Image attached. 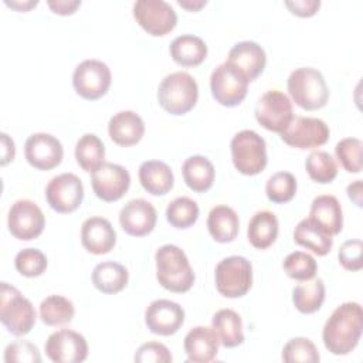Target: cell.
Here are the masks:
<instances>
[{
  "mask_svg": "<svg viewBox=\"0 0 363 363\" xmlns=\"http://www.w3.org/2000/svg\"><path fill=\"white\" fill-rule=\"evenodd\" d=\"M363 332V311L357 302L339 305L325 322L322 340L325 347L336 356L349 354L360 340Z\"/></svg>",
  "mask_w": 363,
  "mask_h": 363,
  "instance_id": "obj_1",
  "label": "cell"
},
{
  "mask_svg": "<svg viewBox=\"0 0 363 363\" xmlns=\"http://www.w3.org/2000/svg\"><path fill=\"white\" fill-rule=\"evenodd\" d=\"M156 278L159 284L170 291L183 294L194 284V271L187 255L173 244H164L156 250Z\"/></svg>",
  "mask_w": 363,
  "mask_h": 363,
  "instance_id": "obj_2",
  "label": "cell"
},
{
  "mask_svg": "<svg viewBox=\"0 0 363 363\" xmlns=\"http://www.w3.org/2000/svg\"><path fill=\"white\" fill-rule=\"evenodd\" d=\"M286 86L294 102L305 111L320 109L329 101V88L322 72L316 68L294 69L288 77Z\"/></svg>",
  "mask_w": 363,
  "mask_h": 363,
  "instance_id": "obj_3",
  "label": "cell"
},
{
  "mask_svg": "<svg viewBox=\"0 0 363 363\" xmlns=\"http://www.w3.org/2000/svg\"><path fill=\"white\" fill-rule=\"evenodd\" d=\"M199 98L196 79L184 71L166 75L157 88L160 106L172 115H184L191 111Z\"/></svg>",
  "mask_w": 363,
  "mask_h": 363,
  "instance_id": "obj_4",
  "label": "cell"
},
{
  "mask_svg": "<svg viewBox=\"0 0 363 363\" xmlns=\"http://www.w3.org/2000/svg\"><path fill=\"white\" fill-rule=\"evenodd\" d=\"M0 320L14 336L27 335L35 323V309L30 299L7 284H0Z\"/></svg>",
  "mask_w": 363,
  "mask_h": 363,
  "instance_id": "obj_5",
  "label": "cell"
},
{
  "mask_svg": "<svg viewBox=\"0 0 363 363\" xmlns=\"http://www.w3.org/2000/svg\"><path fill=\"white\" fill-rule=\"evenodd\" d=\"M234 167L245 176L261 173L268 162L265 140L251 129L237 132L230 143Z\"/></svg>",
  "mask_w": 363,
  "mask_h": 363,
  "instance_id": "obj_6",
  "label": "cell"
},
{
  "mask_svg": "<svg viewBox=\"0 0 363 363\" xmlns=\"http://www.w3.org/2000/svg\"><path fill=\"white\" fill-rule=\"evenodd\" d=\"M216 288L225 298H241L252 285V265L241 255L223 258L214 271Z\"/></svg>",
  "mask_w": 363,
  "mask_h": 363,
  "instance_id": "obj_7",
  "label": "cell"
},
{
  "mask_svg": "<svg viewBox=\"0 0 363 363\" xmlns=\"http://www.w3.org/2000/svg\"><path fill=\"white\" fill-rule=\"evenodd\" d=\"M112 75L109 67L95 58L79 62L72 74V85L75 92L88 101L104 96L111 86Z\"/></svg>",
  "mask_w": 363,
  "mask_h": 363,
  "instance_id": "obj_8",
  "label": "cell"
},
{
  "mask_svg": "<svg viewBox=\"0 0 363 363\" xmlns=\"http://www.w3.org/2000/svg\"><path fill=\"white\" fill-rule=\"evenodd\" d=\"M136 23L150 35L160 37L170 33L177 23L174 9L164 0H138L133 3Z\"/></svg>",
  "mask_w": 363,
  "mask_h": 363,
  "instance_id": "obj_9",
  "label": "cell"
},
{
  "mask_svg": "<svg viewBox=\"0 0 363 363\" xmlns=\"http://www.w3.org/2000/svg\"><path fill=\"white\" fill-rule=\"evenodd\" d=\"M281 139L296 149H313L329 140V126L325 121L311 116H294L289 125L279 133Z\"/></svg>",
  "mask_w": 363,
  "mask_h": 363,
  "instance_id": "obj_10",
  "label": "cell"
},
{
  "mask_svg": "<svg viewBox=\"0 0 363 363\" xmlns=\"http://www.w3.org/2000/svg\"><path fill=\"white\" fill-rule=\"evenodd\" d=\"M213 98L223 106H237L247 96L248 81L230 64L223 62L214 68L210 77Z\"/></svg>",
  "mask_w": 363,
  "mask_h": 363,
  "instance_id": "obj_11",
  "label": "cell"
},
{
  "mask_svg": "<svg viewBox=\"0 0 363 363\" xmlns=\"http://www.w3.org/2000/svg\"><path fill=\"white\" fill-rule=\"evenodd\" d=\"M292 102L278 89H269L262 94L255 105L257 122L271 130L281 133L292 121Z\"/></svg>",
  "mask_w": 363,
  "mask_h": 363,
  "instance_id": "obj_12",
  "label": "cell"
},
{
  "mask_svg": "<svg viewBox=\"0 0 363 363\" xmlns=\"http://www.w3.org/2000/svg\"><path fill=\"white\" fill-rule=\"evenodd\" d=\"M45 199L50 207L61 214L75 211L84 199V186L74 173L54 176L45 187Z\"/></svg>",
  "mask_w": 363,
  "mask_h": 363,
  "instance_id": "obj_13",
  "label": "cell"
},
{
  "mask_svg": "<svg viewBox=\"0 0 363 363\" xmlns=\"http://www.w3.org/2000/svg\"><path fill=\"white\" fill-rule=\"evenodd\" d=\"M7 225L13 237L30 241L43 233L45 227V217L34 201L23 199L11 204L7 216Z\"/></svg>",
  "mask_w": 363,
  "mask_h": 363,
  "instance_id": "obj_14",
  "label": "cell"
},
{
  "mask_svg": "<svg viewBox=\"0 0 363 363\" xmlns=\"http://www.w3.org/2000/svg\"><path fill=\"white\" fill-rule=\"evenodd\" d=\"M91 184L95 196L104 201H116L130 186L129 172L116 163L104 162L91 173Z\"/></svg>",
  "mask_w": 363,
  "mask_h": 363,
  "instance_id": "obj_15",
  "label": "cell"
},
{
  "mask_svg": "<svg viewBox=\"0 0 363 363\" xmlns=\"http://www.w3.org/2000/svg\"><path fill=\"white\" fill-rule=\"evenodd\" d=\"M44 349L47 357L54 363H81L88 357L86 339L71 329L51 333Z\"/></svg>",
  "mask_w": 363,
  "mask_h": 363,
  "instance_id": "obj_16",
  "label": "cell"
},
{
  "mask_svg": "<svg viewBox=\"0 0 363 363\" xmlns=\"http://www.w3.org/2000/svg\"><path fill=\"white\" fill-rule=\"evenodd\" d=\"M24 156L34 169L51 170L61 163L64 147L51 133L38 132L27 138L24 143Z\"/></svg>",
  "mask_w": 363,
  "mask_h": 363,
  "instance_id": "obj_17",
  "label": "cell"
},
{
  "mask_svg": "<svg viewBox=\"0 0 363 363\" xmlns=\"http://www.w3.org/2000/svg\"><path fill=\"white\" fill-rule=\"evenodd\" d=\"M183 322L184 309L177 302L169 299H156L145 311V323L155 335H174Z\"/></svg>",
  "mask_w": 363,
  "mask_h": 363,
  "instance_id": "obj_18",
  "label": "cell"
},
{
  "mask_svg": "<svg viewBox=\"0 0 363 363\" xmlns=\"http://www.w3.org/2000/svg\"><path fill=\"white\" fill-rule=\"evenodd\" d=\"M156 220V208L145 199H133L119 211V224L122 230L132 237L149 234L155 228Z\"/></svg>",
  "mask_w": 363,
  "mask_h": 363,
  "instance_id": "obj_19",
  "label": "cell"
},
{
  "mask_svg": "<svg viewBox=\"0 0 363 363\" xmlns=\"http://www.w3.org/2000/svg\"><path fill=\"white\" fill-rule=\"evenodd\" d=\"M225 62L237 69L250 82L259 77L264 71L267 54L255 41H240L231 47Z\"/></svg>",
  "mask_w": 363,
  "mask_h": 363,
  "instance_id": "obj_20",
  "label": "cell"
},
{
  "mask_svg": "<svg viewBox=\"0 0 363 363\" xmlns=\"http://www.w3.org/2000/svg\"><path fill=\"white\" fill-rule=\"evenodd\" d=\"M81 242L91 254H108L116 244V231L109 220L98 216L89 217L82 223Z\"/></svg>",
  "mask_w": 363,
  "mask_h": 363,
  "instance_id": "obj_21",
  "label": "cell"
},
{
  "mask_svg": "<svg viewBox=\"0 0 363 363\" xmlns=\"http://www.w3.org/2000/svg\"><path fill=\"white\" fill-rule=\"evenodd\" d=\"M183 346L189 362L208 363L216 359L220 340L213 328L196 326L184 336Z\"/></svg>",
  "mask_w": 363,
  "mask_h": 363,
  "instance_id": "obj_22",
  "label": "cell"
},
{
  "mask_svg": "<svg viewBox=\"0 0 363 363\" xmlns=\"http://www.w3.org/2000/svg\"><path fill=\"white\" fill-rule=\"evenodd\" d=\"M108 133L116 145L133 146L145 133V122L133 111H121L109 119Z\"/></svg>",
  "mask_w": 363,
  "mask_h": 363,
  "instance_id": "obj_23",
  "label": "cell"
},
{
  "mask_svg": "<svg viewBox=\"0 0 363 363\" xmlns=\"http://www.w3.org/2000/svg\"><path fill=\"white\" fill-rule=\"evenodd\" d=\"M309 217L318 223L329 235H336L343 228V213L339 200L332 194H322L313 199Z\"/></svg>",
  "mask_w": 363,
  "mask_h": 363,
  "instance_id": "obj_24",
  "label": "cell"
},
{
  "mask_svg": "<svg viewBox=\"0 0 363 363\" xmlns=\"http://www.w3.org/2000/svg\"><path fill=\"white\" fill-rule=\"evenodd\" d=\"M138 176L142 187L153 196H163L169 193L174 183L170 166L162 160L143 162L139 166Z\"/></svg>",
  "mask_w": 363,
  "mask_h": 363,
  "instance_id": "obj_25",
  "label": "cell"
},
{
  "mask_svg": "<svg viewBox=\"0 0 363 363\" xmlns=\"http://www.w3.org/2000/svg\"><path fill=\"white\" fill-rule=\"evenodd\" d=\"M170 57L182 67L200 65L207 57V45L203 38L194 34L177 35L169 47Z\"/></svg>",
  "mask_w": 363,
  "mask_h": 363,
  "instance_id": "obj_26",
  "label": "cell"
},
{
  "mask_svg": "<svg viewBox=\"0 0 363 363\" xmlns=\"http://www.w3.org/2000/svg\"><path fill=\"white\" fill-rule=\"evenodd\" d=\"M207 228L213 240L217 242H231L238 235V216L230 206L218 204L208 213Z\"/></svg>",
  "mask_w": 363,
  "mask_h": 363,
  "instance_id": "obj_27",
  "label": "cell"
},
{
  "mask_svg": "<svg viewBox=\"0 0 363 363\" xmlns=\"http://www.w3.org/2000/svg\"><path fill=\"white\" fill-rule=\"evenodd\" d=\"M294 241L316 255H326L333 245V238L311 217L301 220L294 230Z\"/></svg>",
  "mask_w": 363,
  "mask_h": 363,
  "instance_id": "obj_28",
  "label": "cell"
},
{
  "mask_svg": "<svg viewBox=\"0 0 363 363\" xmlns=\"http://www.w3.org/2000/svg\"><path fill=\"white\" fill-rule=\"evenodd\" d=\"M182 173L187 187L197 193L207 191L213 186L216 177L213 163L201 155L187 157L182 166Z\"/></svg>",
  "mask_w": 363,
  "mask_h": 363,
  "instance_id": "obj_29",
  "label": "cell"
},
{
  "mask_svg": "<svg viewBox=\"0 0 363 363\" xmlns=\"http://www.w3.org/2000/svg\"><path fill=\"white\" fill-rule=\"evenodd\" d=\"M278 218L272 211L261 210L257 211L247 228V237L254 248L265 250L271 247L278 237Z\"/></svg>",
  "mask_w": 363,
  "mask_h": 363,
  "instance_id": "obj_30",
  "label": "cell"
},
{
  "mask_svg": "<svg viewBox=\"0 0 363 363\" xmlns=\"http://www.w3.org/2000/svg\"><path fill=\"white\" fill-rule=\"evenodd\" d=\"M128 279V269L115 261L99 262L92 271V284L102 294L121 292L126 286Z\"/></svg>",
  "mask_w": 363,
  "mask_h": 363,
  "instance_id": "obj_31",
  "label": "cell"
},
{
  "mask_svg": "<svg viewBox=\"0 0 363 363\" xmlns=\"http://www.w3.org/2000/svg\"><path fill=\"white\" fill-rule=\"evenodd\" d=\"M211 328L224 347H235L244 342L242 319L233 309H220L213 315Z\"/></svg>",
  "mask_w": 363,
  "mask_h": 363,
  "instance_id": "obj_32",
  "label": "cell"
},
{
  "mask_svg": "<svg viewBox=\"0 0 363 363\" xmlns=\"http://www.w3.org/2000/svg\"><path fill=\"white\" fill-rule=\"evenodd\" d=\"M325 284L320 278L302 281L292 291V302L301 313H313L325 301Z\"/></svg>",
  "mask_w": 363,
  "mask_h": 363,
  "instance_id": "obj_33",
  "label": "cell"
},
{
  "mask_svg": "<svg viewBox=\"0 0 363 363\" xmlns=\"http://www.w3.org/2000/svg\"><path fill=\"white\" fill-rule=\"evenodd\" d=\"M75 159L81 169L92 173L98 166L104 163V142L94 133L82 135L75 145Z\"/></svg>",
  "mask_w": 363,
  "mask_h": 363,
  "instance_id": "obj_34",
  "label": "cell"
},
{
  "mask_svg": "<svg viewBox=\"0 0 363 363\" xmlns=\"http://www.w3.org/2000/svg\"><path fill=\"white\" fill-rule=\"evenodd\" d=\"M74 303L62 295H50L40 303V318L48 326H61L72 320Z\"/></svg>",
  "mask_w": 363,
  "mask_h": 363,
  "instance_id": "obj_35",
  "label": "cell"
},
{
  "mask_svg": "<svg viewBox=\"0 0 363 363\" xmlns=\"http://www.w3.org/2000/svg\"><path fill=\"white\" fill-rule=\"evenodd\" d=\"M305 169L309 177L320 184L330 183L337 176L336 160L325 150L312 152L305 160Z\"/></svg>",
  "mask_w": 363,
  "mask_h": 363,
  "instance_id": "obj_36",
  "label": "cell"
},
{
  "mask_svg": "<svg viewBox=\"0 0 363 363\" xmlns=\"http://www.w3.org/2000/svg\"><path fill=\"white\" fill-rule=\"evenodd\" d=\"M199 206L190 197H177L167 204L166 218L174 228H189L199 218Z\"/></svg>",
  "mask_w": 363,
  "mask_h": 363,
  "instance_id": "obj_37",
  "label": "cell"
},
{
  "mask_svg": "<svg viewBox=\"0 0 363 363\" xmlns=\"http://www.w3.org/2000/svg\"><path fill=\"white\" fill-rule=\"evenodd\" d=\"M296 179L289 172H277L274 173L265 184L267 197L272 203H288L294 199L296 193Z\"/></svg>",
  "mask_w": 363,
  "mask_h": 363,
  "instance_id": "obj_38",
  "label": "cell"
},
{
  "mask_svg": "<svg viewBox=\"0 0 363 363\" xmlns=\"http://www.w3.org/2000/svg\"><path fill=\"white\" fill-rule=\"evenodd\" d=\"M282 267L286 275L296 281L312 279L318 269L315 258L303 251H294L288 254L282 262Z\"/></svg>",
  "mask_w": 363,
  "mask_h": 363,
  "instance_id": "obj_39",
  "label": "cell"
},
{
  "mask_svg": "<svg viewBox=\"0 0 363 363\" xmlns=\"http://www.w3.org/2000/svg\"><path fill=\"white\" fill-rule=\"evenodd\" d=\"M282 360L285 363H318L320 360L315 343L308 337H292L282 349Z\"/></svg>",
  "mask_w": 363,
  "mask_h": 363,
  "instance_id": "obj_40",
  "label": "cell"
},
{
  "mask_svg": "<svg viewBox=\"0 0 363 363\" xmlns=\"http://www.w3.org/2000/svg\"><path fill=\"white\" fill-rule=\"evenodd\" d=\"M362 150L363 142L357 138H345L335 146L337 160L349 173H359L362 170Z\"/></svg>",
  "mask_w": 363,
  "mask_h": 363,
  "instance_id": "obj_41",
  "label": "cell"
},
{
  "mask_svg": "<svg viewBox=\"0 0 363 363\" xmlns=\"http://www.w3.org/2000/svg\"><path fill=\"white\" fill-rule=\"evenodd\" d=\"M14 267L24 277H40L47 269V257L38 248H24L17 252Z\"/></svg>",
  "mask_w": 363,
  "mask_h": 363,
  "instance_id": "obj_42",
  "label": "cell"
},
{
  "mask_svg": "<svg viewBox=\"0 0 363 363\" xmlns=\"http://www.w3.org/2000/svg\"><path fill=\"white\" fill-rule=\"evenodd\" d=\"M4 362H18V363H40L41 356L38 347L30 340H14L9 343L4 349Z\"/></svg>",
  "mask_w": 363,
  "mask_h": 363,
  "instance_id": "obj_43",
  "label": "cell"
},
{
  "mask_svg": "<svg viewBox=\"0 0 363 363\" xmlns=\"http://www.w3.org/2000/svg\"><path fill=\"white\" fill-rule=\"evenodd\" d=\"M133 360L138 363H170L173 357L163 343L146 342L138 347Z\"/></svg>",
  "mask_w": 363,
  "mask_h": 363,
  "instance_id": "obj_44",
  "label": "cell"
},
{
  "mask_svg": "<svg viewBox=\"0 0 363 363\" xmlns=\"http://www.w3.org/2000/svg\"><path fill=\"white\" fill-rule=\"evenodd\" d=\"M363 252V244L362 240H347L345 241L337 252V258L340 265L347 271H359L363 267L362 259Z\"/></svg>",
  "mask_w": 363,
  "mask_h": 363,
  "instance_id": "obj_45",
  "label": "cell"
},
{
  "mask_svg": "<svg viewBox=\"0 0 363 363\" xmlns=\"http://www.w3.org/2000/svg\"><path fill=\"white\" fill-rule=\"evenodd\" d=\"M285 6L295 16L311 17L319 10L320 1L319 0H292V1L289 0V1H285Z\"/></svg>",
  "mask_w": 363,
  "mask_h": 363,
  "instance_id": "obj_46",
  "label": "cell"
},
{
  "mask_svg": "<svg viewBox=\"0 0 363 363\" xmlns=\"http://www.w3.org/2000/svg\"><path fill=\"white\" fill-rule=\"evenodd\" d=\"M48 7L61 16H68L75 13V10L81 6V0H48Z\"/></svg>",
  "mask_w": 363,
  "mask_h": 363,
  "instance_id": "obj_47",
  "label": "cell"
},
{
  "mask_svg": "<svg viewBox=\"0 0 363 363\" xmlns=\"http://www.w3.org/2000/svg\"><path fill=\"white\" fill-rule=\"evenodd\" d=\"M1 166H6L9 162H11L14 159L16 155V147H14V142L13 139H10V136L7 133H1Z\"/></svg>",
  "mask_w": 363,
  "mask_h": 363,
  "instance_id": "obj_48",
  "label": "cell"
},
{
  "mask_svg": "<svg viewBox=\"0 0 363 363\" xmlns=\"http://www.w3.org/2000/svg\"><path fill=\"white\" fill-rule=\"evenodd\" d=\"M346 193L349 196V199L357 206V207H362L363 201H362V180H356L353 183H350L347 187H346Z\"/></svg>",
  "mask_w": 363,
  "mask_h": 363,
  "instance_id": "obj_49",
  "label": "cell"
},
{
  "mask_svg": "<svg viewBox=\"0 0 363 363\" xmlns=\"http://www.w3.org/2000/svg\"><path fill=\"white\" fill-rule=\"evenodd\" d=\"M9 7H13V9H16V10H20V11H27V10H30L31 7H34V6H37V0H26V1H4Z\"/></svg>",
  "mask_w": 363,
  "mask_h": 363,
  "instance_id": "obj_50",
  "label": "cell"
},
{
  "mask_svg": "<svg viewBox=\"0 0 363 363\" xmlns=\"http://www.w3.org/2000/svg\"><path fill=\"white\" fill-rule=\"evenodd\" d=\"M177 3H179L182 7H184L186 10L197 11V10H200L203 6L207 4V0H179Z\"/></svg>",
  "mask_w": 363,
  "mask_h": 363,
  "instance_id": "obj_51",
  "label": "cell"
}]
</instances>
